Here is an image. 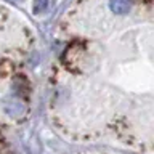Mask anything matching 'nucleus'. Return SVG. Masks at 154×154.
Returning <instances> with one entry per match:
<instances>
[{"instance_id": "f257e3e1", "label": "nucleus", "mask_w": 154, "mask_h": 154, "mask_svg": "<svg viewBox=\"0 0 154 154\" xmlns=\"http://www.w3.org/2000/svg\"><path fill=\"white\" fill-rule=\"evenodd\" d=\"M3 109H5V112L8 116H11V117H19V116L24 114L26 106H24V103L18 98H7L3 103Z\"/></svg>"}, {"instance_id": "f03ea898", "label": "nucleus", "mask_w": 154, "mask_h": 154, "mask_svg": "<svg viewBox=\"0 0 154 154\" xmlns=\"http://www.w3.org/2000/svg\"><path fill=\"white\" fill-rule=\"evenodd\" d=\"M109 8L116 14H127L132 10V0H109Z\"/></svg>"}, {"instance_id": "7ed1b4c3", "label": "nucleus", "mask_w": 154, "mask_h": 154, "mask_svg": "<svg viewBox=\"0 0 154 154\" xmlns=\"http://www.w3.org/2000/svg\"><path fill=\"white\" fill-rule=\"evenodd\" d=\"M48 7V0H34V13H42Z\"/></svg>"}]
</instances>
